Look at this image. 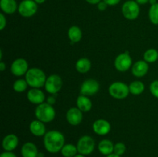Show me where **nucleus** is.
I'll use <instances>...</instances> for the list:
<instances>
[{
  "label": "nucleus",
  "mask_w": 158,
  "mask_h": 157,
  "mask_svg": "<svg viewBox=\"0 0 158 157\" xmlns=\"http://www.w3.org/2000/svg\"><path fill=\"white\" fill-rule=\"evenodd\" d=\"M109 94L116 99H123L130 93L129 86L123 82H114L108 88Z\"/></svg>",
  "instance_id": "4"
},
{
  "label": "nucleus",
  "mask_w": 158,
  "mask_h": 157,
  "mask_svg": "<svg viewBox=\"0 0 158 157\" xmlns=\"http://www.w3.org/2000/svg\"><path fill=\"white\" fill-rule=\"evenodd\" d=\"M129 89L130 93H131L132 95H140L143 93L145 89L144 83L140 80H135L129 85Z\"/></svg>",
  "instance_id": "24"
},
{
  "label": "nucleus",
  "mask_w": 158,
  "mask_h": 157,
  "mask_svg": "<svg viewBox=\"0 0 158 157\" xmlns=\"http://www.w3.org/2000/svg\"><path fill=\"white\" fill-rule=\"evenodd\" d=\"M6 69V63L3 62H0V71H1V72H4Z\"/></svg>",
  "instance_id": "37"
},
{
  "label": "nucleus",
  "mask_w": 158,
  "mask_h": 157,
  "mask_svg": "<svg viewBox=\"0 0 158 157\" xmlns=\"http://www.w3.org/2000/svg\"><path fill=\"white\" fill-rule=\"evenodd\" d=\"M149 3L151 5V6H153V5H154V4H156V3H157V0H150Z\"/></svg>",
  "instance_id": "41"
},
{
  "label": "nucleus",
  "mask_w": 158,
  "mask_h": 157,
  "mask_svg": "<svg viewBox=\"0 0 158 157\" xmlns=\"http://www.w3.org/2000/svg\"><path fill=\"white\" fill-rule=\"evenodd\" d=\"M86 2H88L89 4L91 5H97L99 2H101V0H86Z\"/></svg>",
  "instance_id": "36"
},
{
  "label": "nucleus",
  "mask_w": 158,
  "mask_h": 157,
  "mask_svg": "<svg viewBox=\"0 0 158 157\" xmlns=\"http://www.w3.org/2000/svg\"><path fill=\"white\" fill-rule=\"evenodd\" d=\"M44 155H45L44 153H43V152H39L37 157H44Z\"/></svg>",
  "instance_id": "42"
},
{
  "label": "nucleus",
  "mask_w": 158,
  "mask_h": 157,
  "mask_svg": "<svg viewBox=\"0 0 158 157\" xmlns=\"http://www.w3.org/2000/svg\"><path fill=\"white\" fill-rule=\"evenodd\" d=\"M103 1H104L108 5V6H116V5L118 4V3L120 2L121 0H103Z\"/></svg>",
  "instance_id": "34"
},
{
  "label": "nucleus",
  "mask_w": 158,
  "mask_h": 157,
  "mask_svg": "<svg viewBox=\"0 0 158 157\" xmlns=\"http://www.w3.org/2000/svg\"><path fill=\"white\" fill-rule=\"evenodd\" d=\"M149 1L150 0H136V2H137L139 5L147 4L148 2H149Z\"/></svg>",
  "instance_id": "38"
},
{
  "label": "nucleus",
  "mask_w": 158,
  "mask_h": 157,
  "mask_svg": "<svg viewBox=\"0 0 158 157\" xmlns=\"http://www.w3.org/2000/svg\"><path fill=\"white\" fill-rule=\"evenodd\" d=\"M122 14L128 20H135L140 15V6L134 0L126 1L122 6Z\"/></svg>",
  "instance_id": "5"
},
{
  "label": "nucleus",
  "mask_w": 158,
  "mask_h": 157,
  "mask_svg": "<svg viewBox=\"0 0 158 157\" xmlns=\"http://www.w3.org/2000/svg\"><path fill=\"white\" fill-rule=\"evenodd\" d=\"M56 97L54 96V95H50V96L48 97L47 100H46V103L52 105V106H53V105L56 103Z\"/></svg>",
  "instance_id": "35"
},
{
  "label": "nucleus",
  "mask_w": 158,
  "mask_h": 157,
  "mask_svg": "<svg viewBox=\"0 0 158 157\" xmlns=\"http://www.w3.org/2000/svg\"><path fill=\"white\" fill-rule=\"evenodd\" d=\"M93 130L99 135H106L110 132L111 125L107 120L100 119L93 123Z\"/></svg>",
  "instance_id": "13"
},
{
  "label": "nucleus",
  "mask_w": 158,
  "mask_h": 157,
  "mask_svg": "<svg viewBox=\"0 0 158 157\" xmlns=\"http://www.w3.org/2000/svg\"><path fill=\"white\" fill-rule=\"evenodd\" d=\"M131 68H132L131 71H132L133 75L137 78L144 76L149 70L148 63L144 60H139V61L136 62Z\"/></svg>",
  "instance_id": "15"
},
{
  "label": "nucleus",
  "mask_w": 158,
  "mask_h": 157,
  "mask_svg": "<svg viewBox=\"0 0 158 157\" xmlns=\"http://www.w3.org/2000/svg\"><path fill=\"white\" fill-rule=\"evenodd\" d=\"M44 87L48 93L56 95L61 90L63 87V79L59 75L52 74L46 78Z\"/></svg>",
  "instance_id": "7"
},
{
  "label": "nucleus",
  "mask_w": 158,
  "mask_h": 157,
  "mask_svg": "<svg viewBox=\"0 0 158 157\" xmlns=\"http://www.w3.org/2000/svg\"><path fill=\"white\" fill-rule=\"evenodd\" d=\"M106 157H121V156H120V155H117V154L115 153H112L109 155H106Z\"/></svg>",
  "instance_id": "39"
},
{
  "label": "nucleus",
  "mask_w": 158,
  "mask_h": 157,
  "mask_svg": "<svg viewBox=\"0 0 158 157\" xmlns=\"http://www.w3.org/2000/svg\"><path fill=\"white\" fill-rule=\"evenodd\" d=\"M18 7L15 0H0V8L6 14H13L18 10Z\"/></svg>",
  "instance_id": "20"
},
{
  "label": "nucleus",
  "mask_w": 158,
  "mask_h": 157,
  "mask_svg": "<svg viewBox=\"0 0 158 157\" xmlns=\"http://www.w3.org/2000/svg\"><path fill=\"white\" fill-rule=\"evenodd\" d=\"M36 119L44 123H50L56 117V111L53 106L47 103H43L38 105L35 109Z\"/></svg>",
  "instance_id": "3"
},
{
  "label": "nucleus",
  "mask_w": 158,
  "mask_h": 157,
  "mask_svg": "<svg viewBox=\"0 0 158 157\" xmlns=\"http://www.w3.org/2000/svg\"><path fill=\"white\" fill-rule=\"evenodd\" d=\"M150 92L155 98L158 99V79L154 80L150 85Z\"/></svg>",
  "instance_id": "30"
},
{
  "label": "nucleus",
  "mask_w": 158,
  "mask_h": 157,
  "mask_svg": "<svg viewBox=\"0 0 158 157\" xmlns=\"http://www.w3.org/2000/svg\"><path fill=\"white\" fill-rule=\"evenodd\" d=\"M39 153L37 146L31 142H27L21 148V155L23 157H37Z\"/></svg>",
  "instance_id": "18"
},
{
  "label": "nucleus",
  "mask_w": 158,
  "mask_h": 157,
  "mask_svg": "<svg viewBox=\"0 0 158 157\" xmlns=\"http://www.w3.org/2000/svg\"><path fill=\"white\" fill-rule=\"evenodd\" d=\"M43 144L46 151L50 153H57L65 145L64 135L57 130L46 132L43 136Z\"/></svg>",
  "instance_id": "1"
},
{
  "label": "nucleus",
  "mask_w": 158,
  "mask_h": 157,
  "mask_svg": "<svg viewBox=\"0 0 158 157\" xmlns=\"http://www.w3.org/2000/svg\"><path fill=\"white\" fill-rule=\"evenodd\" d=\"M29 131L32 135L37 137L44 136L45 134L46 133L44 123L38 119H35L31 122L29 124Z\"/></svg>",
  "instance_id": "17"
},
{
  "label": "nucleus",
  "mask_w": 158,
  "mask_h": 157,
  "mask_svg": "<svg viewBox=\"0 0 158 157\" xmlns=\"http://www.w3.org/2000/svg\"><path fill=\"white\" fill-rule=\"evenodd\" d=\"M143 60L148 63H154L158 60V51L155 49H149L143 54Z\"/></svg>",
  "instance_id": "26"
},
{
  "label": "nucleus",
  "mask_w": 158,
  "mask_h": 157,
  "mask_svg": "<svg viewBox=\"0 0 158 157\" xmlns=\"http://www.w3.org/2000/svg\"><path fill=\"white\" fill-rule=\"evenodd\" d=\"M46 78L47 77L46 76L45 72L39 68H31L25 75V79L28 85L30 87L37 89H40L45 86Z\"/></svg>",
  "instance_id": "2"
},
{
  "label": "nucleus",
  "mask_w": 158,
  "mask_h": 157,
  "mask_svg": "<svg viewBox=\"0 0 158 157\" xmlns=\"http://www.w3.org/2000/svg\"><path fill=\"white\" fill-rule=\"evenodd\" d=\"M2 148L5 151H13L19 145V138L15 134H8L2 139Z\"/></svg>",
  "instance_id": "16"
},
{
  "label": "nucleus",
  "mask_w": 158,
  "mask_h": 157,
  "mask_svg": "<svg viewBox=\"0 0 158 157\" xmlns=\"http://www.w3.org/2000/svg\"><path fill=\"white\" fill-rule=\"evenodd\" d=\"M29 64L23 58H19L14 60L11 65L10 70L15 76H23L29 70Z\"/></svg>",
  "instance_id": "11"
},
{
  "label": "nucleus",
  "mask_w": 158,
  "mask_h": 157,
  "mask_svg": "<svg viewBox=\"0 0 158 157\" xmlns=\"http://www.w3.org/2000/svg\"><path fill=\"white\" fill-rule=\"evenodd\" d=\"M114 144L109 139H103L99 143L98 150L102 155H109L114 153Z\"/></svg>",
  "instance_id": "21"
},
{
  "label": "nucleus",
  "mask_w": 158,
  "mask_h": 157,
  "mask_svg": "<svg viewBox=\"0 0 158 157\" xmlns=\"http://www.w3.org/2000/svg\"><path fill=\"white\" fill-rule=\"evenodd\" d=\"M126 152V146L123 143H117L114 144V153L117 154L118 155H123Z\"/></svg>",
  "instance_id": "29"
},
{
  "label": "nucleus",
  "mask_w": 158,
  "mask_h": 157,
  "mask_svg": "<svg viewBox=\"0 0 158 157\" xmlns=\"http://www.w3.org/2000/svg\"><path fill=\"white\" fill-rule=\"evenodd\" d=\"M74 157H85V155H81V154L78 153V154H77V155H75V156H74Z\"/></svg>",
  "instance_id": "43"
},
{
  "label": "nucleus",
  "mask_w": 158,
  "mask_h": 157,
  "mask_svg": "<svg viewBox=\"0 0 158 157\" xmlns=\"http://www.w3.org/2000/svg\"><path fill=\"white\" fill-rule=\"evenodd\" d=\"M107 6L108 5L106 4L104 1H101L100 2H99L98 4H97V9L100 11H104L106 10Z\"/></svg>",
  "instance_id": "33"
},
{
  "label": "nucleus",
  "mask_w": 158,
  "mask_h": 157,
  "mask_svg": "<svg viewBox=\"0 0 158 157\" xmlns=\"http://www.w3.org/2000/svg\"><path fill=\"white\" fill-rule=\"evenodd\" d=\"M6 24H7V20L4 14L0 13V30H3L6 28Z\"/></svg>",
  "instance_id": "31"
},
{
  "label": "nucleus",
  "mask_w": 158,
  "mask_h": 157,
  "mask_svg": "<svg viewBox=\"0 0 158 157\" xmlns=\"http://www.w3.org/2000/svg\"><path fill=\"white\" fill-rule=\"evenodd\" d=\"M66 119L71 126H78L83 120V112L77 107H72L66 112Z\"/></svg>",
  "instance_id": "12"
},
{
  "label": "nucleus",
  "mask_w": 158,
  "mask_h": 157,
  "mask_svg": "<svg viewBox=\"0 0 158 157\" xmlns=\"http://www.w3.org/2000/svg\"><path fill=\"white\" fill-rule=\"evenodd\" d=\"M114 67L119 72H126L132 67V58L128 52L120 53L114 60Z\"/></svg>",
  "instance_id": "9"
},
{
  "label": "nucleus",
  "mask_w": 158,
  "mask_h": 157,
  "mask_svg": "<svg viewBox=\"0 0 158 157\" xmlns=\"http://www.w3.org/2000/svg\"><path fill=\"white\" fill-rule=\"evenodd\" d=\"M83 33L79 26H73L68 29V37L72 43H77L81 40Z\"/></svg>",
  "instance_id": "23"
},
{
  "label": "nucleus",
  "mask_w": 158,
  "mask_h": 157,
  "mask_svg": "<svg viewBox=\"0 0 158 157\" xmlns=\"http://www.w3.org/2000/svg\"><path fill=\"white\" fill-rule=\"evenodd\" d=\"M34 1H35L37 4H42V3L45 2L46 0H34Z\"/></svg>",
  "instance_id": "40"
},
{
  "label": "nucleus",
  "mask_w": 158,
  "mask_h": 157,
  "mask_svg": "<svg viewBox=\"0 0 158 157\" xmlns=\"http://www.w3.org/2000/svg\"><path fill=\"white\" fill-rule=\"evenodd\" d=\"M99 89H100V84L94 78H88L82 83L80 92V95L90 96L97 94Z\"/></svg>",
  "instance_id": "10"
},
{
  "label": "nucleus",
  "mask_w": 158,
  "mask_h": 157,
  "mask_svg": "<svg viewBox=\"0 0 158 157\" xmlns=\"http://www.w3.org/2000/svg\"><path fill=\"white\" fill-rule=\"evenodd\" d=\"M77 147L78 153L83 155H88L94 152L95 148V141L89 135H83L79 139Z\"/></svg>",
  "instance_id": "6"
},
{
  "label": "nucleus",
  "mask_w": 158,
  "mask_h": 157,
  "mask_svg": "<svg viewBox=\"0 0 158 157\" xmlns=\"http://www.w3.org/2000/svg\"><path fill=\"white\" fill-rule=\"evenodd\" d=\"M60 152L63 157H74L78 154L77 146H74L71 143L65 144Z\"/></svg>",
  "instance_id": "25"
},
{
  "label": "nucleus",
  "mask_w": 158,
  "mask_h": 157,
  "mask_svg": "<svg viewBox=\"0 0 158 157\" xmlns=\"http://www.w3.org/2000/svg\"><path fill=\"white\" fill-rule=\"evenodd\" d=\"M38 10L37 3L34 0H23L18 7L19 13L25 18L32 17Z\"/></svg>",
  "instance_id": "8"
},
{
  "label": "nucleus",
  "mask_w": 158,
  "mask_h": 157,
  "mask_svg": "<svg viewBox=\"0 0 158 157\" xmlns=\"http://www.w3.org/2000/svg\"><path fill=\"white\" fill-rule=\"evenodd\" d=\"M27 99L31 103L38 106V105L44 103L45 94L40 89L32 88L28 91Z\"/></svg>",
  "instance_id": "14"
},
{
  "label": "nucleus",
  "mask_w": 158,
  "mask_h": 157,
  "mask_svg": "<svg viewBox=\"0 0 158 157\" xmlns=\"http://www.w3.org/2000/svg\"><path fill=\"white\" fill-rule=\"evenodd\" d=\"M77 106L79 109L83 112H87L91 110L93 107V103L90 99L86 95H80L77 97Z\"/></svg>",
  "instance_id": "19"
},
{
  "label": "nucleus",
  "mask_w": 158,
  "mask_h": 157,
  "mask_svg": "<svg viewBox=\"0 0 158 157\" xmlns=\"http://www.w3.org/2000/svg\"><path fill=\"white\" fill-rule=\"evenodd\" d=\"M148 16L152 24L158 26V2L151 6L149 12H148Z\"/></svg>",
  "instance_id": "27"
},
{
  "label": "nucleus",
  "mask_w": 158,
  "mask_h": 157,
  "mask_svg": "<svg viewBox=\"0 0 158 157\" xmlns=\"http://www.w3.org/2000/svg\"><path fill=\"white\" fill-rule=\"evenodd\" d=\"M92 66L90 60L87 58H80L76 62V69L78 72L85 74L89 72Z\"/></svg>",
  "instance_id": "22"
},
{
  "label": "nucleus",
  "mask_w": 158,
  "mask_h": 157,
  "mask_svg": "<svg viewBox=\"0 0 158 157\" xmlns=\"http://www.w3.org/2000/svg\"><path fill=\"white\" fill-rule=\"evenodd\" d=\"M0 157H17L14 152L12 151H5V152H2Z\"/></svg>",
  "instance_id": "32"
},
{
  "label": "nucleus",
  "mask_w": 158,
  "mask_h": 157,
  "mask_svg": "<svg viewBox=\"0 0 158 157\" xmlns=\"http://www.w3.org/2000/svg\"><path fill=\"white\" fill-rule=\"evenodd\" d=\"M28 86H29V85H28L26 79L19 78V79L15 80V81L14 82L13 85H12V87H13V89L15 92L20 93V92H23L24 91H26Z\"/></svg>",
  "instance_id": "28"
}]
</instances>
